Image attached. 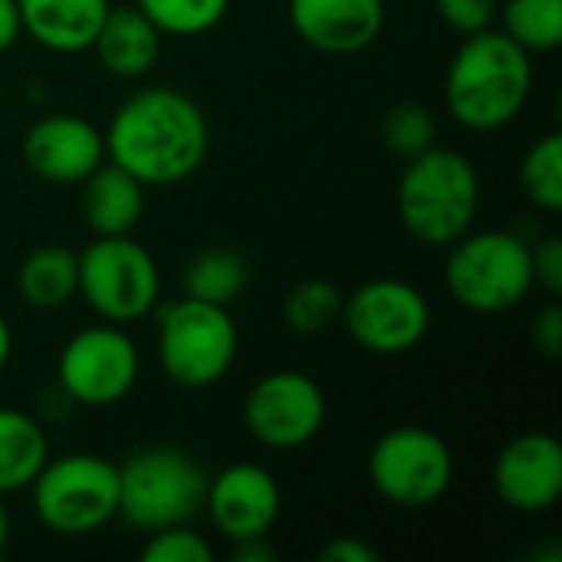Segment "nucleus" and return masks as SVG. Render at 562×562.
Here are the masks:
<instances>
[{
    "instance_id": "7c9ffc66",
    "label": "nucleus",
    "mask_w": 562,
    "mask_h": 562,
    "mask_svg": "<svg viewBox=\"0 0 562 562\" xmlns=\"http://www.w3.org/2000/svg\"><path fill=\"white\" fill-rule=\"evenodd\" d=\"M530 339L537 346L540 356L547 359H560L562 356V310L557 303L543 306L537 316H533V326H530Z\"/></svg>"
},
{
    "instance_id": "4468645a",
    "label": "nucleus",
    "mask_w": 562,
    "mask_h": 562,
    "mask_svg": "<svg viewBox=\"0 0 562 562\" xmlns=\"http://www.w3.org/2000/svg\"><path fill=\"white\" fill-rule=\"evenodd\" d=\"M30 175L49 184H82L105 161V135L82 115L56 112L36 119L20 142Z\"/></svg>"
},
{
    "instance_id": "2f4dec72",
    "label": "nucleus",
    "mask_w": 562,
    "mask_h": 562,
    "mask_svg": "<svg viewBox=\"0 0 562 562\" xmlns=\"http://www.w3.org/2000/svg\"><path fill=\"white\" fill-rule=\"evenodd\" d=\"M323 562H379V553L359 537H336L319 550Z\"/></svg>"
},
{
    "instance_id": "412c9836",
    "label": "nucleus",
    "mask_w": 562,
    "mask_h": 562,
    "mask_svg": "<svg viewBox=\"0 0 562 562\" xmlns=\"http://www.w3.org/2000/svg\"><path fill=\"white\" fill-rule=\"evenodd\" d=\"M49 461V438L36 415L0 408V497L23 494Z\"/></svg>"
},
{
    "instance_id": "0eeeda50",
    "label": "nucleus",
    "mask_w": 562,
    "mask_h": 562,
    "mask_svg": "<svg viewBox=\"0 0 562 562\" xmlns=\"http://www.w3.org/2000/svg\"><path fill=\"white\" fill-rule=\"evenodd\" d=\"M26 491L36 520L56 537H89L119 517V464L92 451L49 454Z\"/></svg>"
},
{
    "instance_id": "c85d7f7f",
    "label": "nucleus",
    "mask_w": 562,
    "mask_h": 562,
    "mask_svg": "<svg viewBox=\"0 0 562 562\" xmlns=\"http://www.w3.org/2000/svg\"><path fill=\"white\" fill-rule=\"evenodd\" d=\"M435 7L448 30H454L458 36H471L497 23L501 0H435Z\"/></svg>"
},
{
    "instance_id": "9d476101",
    "label": "nucleus",
    "mask_w": 562,
    "mask_h": 562,
    "mask_svg": "<svg viewBox=\"0 0 562 562\" xmlns=\"http://www.w3.org/2000/svg\"><path fill=\"white\" fill-rule=\"evenodd\" d=\"M142 375V352L135 339L115 326H86L59 349L56 385L66 402L82 408H112L132 395Z\"/></svg>"
},
{
    "instance_id": "1a4fd4ad",
    "label": "nucleus",
    "mask_w": 562,
    "mask_h": 562,
    "mask_svg": "<svg viewBox=\"0 0 562 562\" xmlns=\"http://www.w3.org/2000/svg\"><path fill=\"white\" fill-rule=\"evenodd\" d=\"M369 481L385 504L422 510L451 491L454 454L438 431L422 425H398L372 445Z\"/></svg>"
},
{
    "instance_id": "f03ea898",
    "label": "nucleus",
    "mask_w": 562,
    "mask_h": 562,
    "mask_svg": "<svg viewBox=\"0 0 562 562\" xmlns=\"http://www.w3.org/2000/svg\"><path fill=\"white\" fill-rule=\"evenodd\" d=\"M533 92V53L504 30L471 33L454 49L445 72L448 115L468 132H497L510 125Z\"/></svg>"
},
{
    "instance_id": "5701e85b",
    "label": "nucleus",
    "mask_w": 562,
    "mask_h": 562,
    "mask_svg": "<svg viewBox=\"0 0 562 562\" xmlns=\"http://www.w3.org/2000/svg\"><path fill=\"white\" fill-rule=\"evenodd\" d=\"M497 20L527 53H553L562 46V0H501Z\"/></svg>"
},
{
    "instance_id": "c9c22d12",
    "label": "nucleus",
    "mask_w": 562,
    "mask_h": 562,
    "mask_svg": "<svg viewBox=\"0 0 562 562\" xmlns=\"http://www.w3.org/2000/svg\"><path fill=\"white\" fill-rule=\"evenodd\" d=\"M10 537H13V520H10V510H7V504L0 497V557L10 547Z\"/></svg>"
},
{
    "instance_id": "6ab92c4d",
    "label": "nucleus",
    "mask_w": 562,
    "mask_h": 562,
    "mask_svg": "<svg viewBox=\"0 0 562 562\" xmlns=\"http://www.w3.org/2000/svg\"><path fill=\"white\" fill-rule=\"evenodd\" d=\"M82 221L95 237H119V234H132L145 214V194L148 188L128 175L125 168H119L115 161H102L82 184Z\"/></svg>"
},
{
    "instance_id": "f8f14e48",
    "label": "nucleus",
    "mask_w": 562,
    "mask_h": 562,
    "mask_svg": "<svg viewBox=\"0 0 562 562\" xmlns=\"http://www.w3.org/2000/svg\"><path fill=\"white\" fill-rule=\"evenodd\" d=\"M326 412V392L313 375L280 369L250 385L244 398V428L270 451H296L319 438Z\"/></svg>"
},
{
    "instance_id": "b1692460",
    "label": "nucleus",
    "mask_w": 562,
    "mask_h": 562,
    "mask_svg": "<svg viewBox=\"0 0 562 562\" xmlns=\"http://www.w3.org/2000/svg\"><path fill=\"white\" fill-rule=\"evenodd\" d=\"M520 188L530 204L547 214L562 211V135L547 132L537 138L520 161Z\"/></svg>"
},
{
    "instance_id": "473e14b6",
    "label": "nucleus",
    "mask_w": 562,
    "mask_h": 562,
    "mask_svg": "<svg viewBox=\"0 0 562 562\" xmlns=\"http://www.w3.org/2000/svg\"><path fill=\"white\" fill-rule=\"evenodd\" d=\"M23 36V26H20V7L16 0H0V53L13 49Z\"/></svg>"
},
{
    "instance_id": "f257e3e1",
    "label": "nucleus",
    "mask_w": 562,
    "mask_h": 562,
    "mask_svg": "<svg viewBox=\"0 0 562 562\" xmlns=\"http://www.w3.org/2000/svg\"><path fill=\"white\" fill-rule=\"evenodd\" d=\"M105 158L145 188H171L198 175L211 148L204 109L175 86L132 92L105 125Z\"/></svg>"
},
{
    "instance_id": "f704fd0d",
    "label": "nucleus",
    "mask_w": 562,
    "mask_h": 562,
    "mask_svg": "<svg viewBox=\"0 0 562 562\" xmlns=\"http://www.w3.org/2000/svg\"><path fill=\"white\" fill-rule=\"evenodd\" d=\"M10 356H13V333H10V323L0 316V375L10 366Z\"/></svg>"
},
{
    "instance_id": "2eb2a0df",
    "label": "nucleus",
    "mask_w": 562,
    "mask_h": 562,
    "mask_svg": "<svg viewBox=\"0 0 562 562\" xmlns=\"http://www.w3.org/2000/svg\"><path fill=\"white\" fill-rule=\"evenodd\" d=\"M494 491L517 514H547L562 497V445L550 431L510 438L494 461Z\"/></svg>"
},
{
    "instance_id": "c756f323",
    "label": "nucleus",
    "mask_w": 562,
    "mask_h": 562,
    "mask_svg": "<svg viewBox=\"0 0 562 562\" xmlns=\"http://www.w3.org/2000/svg\"><path fill=\"white\" fill-rule=\"evenodd\" d=\"M533 254V280L543 293L560 296L562 293V240L560 237H543L530 244Z\"/></svg>"
},
{
    "instance_id": "6e6552de",
    "label": "nucleus",
    "mask_w": 562,
    "mask_h": 562,
    "mask_svg": "<svg viewBox=\"0 0 562 562\" xmlns=\"http://www.w3.org/2000/svg\"><path fill=\"white\" fill-rule=\"evenodd\" d=\"M79 296L102 323L132 326L161 303V270L132 234L95 237L79 254Z\"/></svg>"
},
{
    "instance_id": "dca6fc26",
    "label": "nucleus",
    "mask_w": 562,
    "mask_h": 562,
    "mask_svg": "<svg viewBox=\"0 0 562 562\" xmlns=\"http://www.w3.org/2000/svg\"><path fill=\"white\" fill-rule=\"evenodd\" d=\"M293 33L326 53L356 56L385 30V0H286Z\"/></svg>"
},
{
    "instance_id": "20e7f679",
    "label": "nucleus",
    "mask_w": 562,
    "mask_h": 562,
    "mask_svg": "<svg viewBox=\"0 0 562 562\" xmlns=\"http://www.w3.org/2000/svg\"><path fill=\"white\" fill-rule=\"evenodd\" d=\"M207 471L184 448L148 445L119 464V517L138 530L194 524L204 514Z\"/></svg>"
},
{
    "instance_id": "393cba45",
    "label": "nucleus",
    "mask_w": 562,
    "mask_h": 562,
    "mask_svg": "<svg viewBox=\"0 0 562 562\" xmlns=\"http://www.w3.org/2000/svg\"><path fill=\"white\" fill-rule=\"evenodd\" d=\"M165 36H204L231 10V0H135Z\"/></svg>"
},
{
    "instance_id": "a878e982",
    "label": "nucleus",
    "mask_w": 562,
    "mask_h": 562,
    "mask_svg": "<svg viewBox=\"0 0 562 562\" xmlns=\"http://www.w3.org/2000/svg\"><path fill=\"white\" fill-rule=\"evenodd\" d=\"M342 316V293L326 280H303L286 293L283 319L296 336H316Z\"/></svg>"
},
{
    "instance_id": "cd10ccee",
    "label": "nucleus",
    "mask_w": 562,
    "mask_h": 562,
    "mask_svg": "<svg viewBox=\"0 0 562 562\" xmlns=\"http://www.w3.org/2000/svg\"><path fill=\"white\" fill-rule=\"evenodd\" d=\"M138 557L145 562H211L214 547L207 543V537L194 530V524H181L148 533Z\"/></svg>"
},
{
    "instance_id": "9b49d317",
    "label": "nucleus",
    "mask_w": 562,
    "mask_h": 562,
    "mask_svg": "<svg viewBox=\"0 0 562 562\" xmlns=\"http://www.w3.org/2000/svg\"><path fill=\"white\" fill-rule=\"evenodd\" d=\"M342 326L372 356H405L431 333L428 296L398 277H379L342 296Z\"/></svg>"
},
{
    "instance_id": "ddd939ff",
    "label": "nucleus",
    "mask_w": 562,
    "mask_h": 562,
    "mask_svg": "<svg viewBox=\"0 0 562 562\" xmlns=\"http://www.w3.org/2000/svg\"><path fill=\"white\" fill-rule=\"evenodd\" d=\"M283 514V494L273 471L263 464H227L221 474H207L204 517L227 543L267 540Z\"/></svg>"
},
{
    "instance_id": "4be33fe9",
    "label": "nucleus",
    "mask_w": 562,
    "mask_h": 562,
    "mask_svg": "<svg viewBox=\"0 0 562 562\" xmlns=\"http://www.w3.org/2000/svg\"><path fill=\"white\" fill-rule=\"evenodd\" d=\"M247 280H250V270H247V260L237 250L207 247V250H201L198 257H191L184 263L181 296L204 300V303H214V306H231L247 290Z\"/></svg>"
},
{
    "instance_id": "a211bd4d",
    "label": "nucleus",
    "mask_w": 562,
    "mask_h": 562,
    "mask_svg": "<svg viewBox=\"0 0 562 562\" xmlns=\"http://www.w3.org/2000/svg\"><path fill=\"white\" fill-rule=\"evenodd\" d=\"M23 36L46 53L79 56L92 49V40L109 13V0H16Z\"/></svg>"
},
{
    "instance_id": "aec40b11",
    "label": "nucleus",
    "mask_w": 562,
    "mask_h": 562,
    "mask_svg": "<svg viewBox=\"0 0 562 562\" xmlns=\"http://www.w3.org/2000/svg\"><path fill=\"white\" fill-rule=\"evenodd\" d=\"M16 293L30 310H63L79 296V254L63 244L30 250L16 270Z\"/></svg>"
},
{
    "instance_id": "72a5a7b5",
    "label": "nucleus",
    "mask_w": 562,
    "mask_h": 562,
    "mask_svg": "<svg viewBox=\"0 0 562 562\" xmlns=\"http://www.w3.org/2000/svg\"><path fill=\"white\" fill-rule=\"evenodd\" d=\"M234 562H277V550L267 540H247V543H231Z\"/></svg>"
},
{
    "instance_id": "423d86ee",
    "label": "nucleus",
    "mask_w": 562,
    "mask_h": 562,
    "mask_svg": "<svg viewBox=\"0 0 562 562\" xmlns=\"http://www.w3.org/2000/svg\"><path fill=\"white\" fill-rule=\"evenodd\" d=\"M445 286L451 300L471 313H507L520 306L537 286L530 244L510 231L471 227L448 247Z\"/></svg>"
},
{
    "instance_id": "39448f33",
    "label": "nucleus",
    "mask_w": 562,
    "mask_h": 562,
    "mask_svg": "<svg viewBox=\"0 0 562 562\" xmlns=\"http://www.w3.org/2000/svg\"><path fill=\"white\" fill-rule=\"evenodd\" d=\"M155 313V352L171 385L204 392L227 379L240 349V333L231 316V306L181 296L165 306L158 303Z\"/></svg>"
},
{
    "instance_id": "7ed1b4c3",
    "label": "nucleus",
    "mask_w": 562,
    "mask_h": 562,
    "mask_svg": "<svg viewBox=\"0 0 562 562\" xmlns=\"http://www.w3.org/2000/svg\"><path fill=\"white\" fill-rule=\"evenodd\" d=\"M398 217L425 247H451L464 237L481 211V175L458 148L431 145L408 158L398 178Z\"/></svg>"
},
{
    "instance_id": "f3484780",
    "label": "nucleus",
    "mask_w": 562,
    "mask_h": 562,
    "mask_svg": "<svg viewBox=\"0 0 562 562\" xmlns=\"http://www.w3.org/2000/svg\"><path fill=\"white\" fill-rule=\"evenodd\" d=\"M165 49V33L135 7H109L95 40L92 53L102 63V69L115 79H142L148 76Z\"/></svg>"
},
{
    "instance_id": "bb28decb",
    "label": "nucleus",
    "mask_w": 562,
    "mask_h": 562,
    "mask_svg": "<svg viewBox=\"0 0 562 562\" xmlns=\"http://www.w3.org/2000/svg\"><path fill=\"white\" fill-rule=\"evenodd\" d=\"M382 138L392 155L408 161V158L428 151L431 145H438L435 142L438 138L435 112L422 102H395L382 119Z\"/></svg>"
}]
</instances>
